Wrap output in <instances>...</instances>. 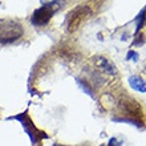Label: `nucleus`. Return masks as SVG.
<instances>
[{"mask_svg":"<svg viewBox=\"0 0 146 146\" xmlns=\"http://www.w3.org/2000/svg\"><path fill=\"white\" fill-rule=\"evenodd\" d=\"M23 36V27L16 21L5 20L0 23V45L11 44Z\"/></svg>","mask_w":146,"mask_h":146,"instance_id":"nucleus-1","label":"nucleus"},{"mask_svg":"<svg viewBox=\"0 0 146 146\" xmlns=\"http://www.w3.org/2000/svg\"><path fill=\"white\" fill-rule=\"evenodd\" d=\"M89 15H90V8L88 5H80V7L74 8L73 11H70L65 20L68 32H74L76 29H78V27Z\"/></svg>","mask_w":146,"mask_h":146,"instance_id":"nucleus-2","label":"nucleus"},{"mask_svg":"<svg viewBox=\"0 0 146 146\" xmlns=\"http://www.w3.org/2000/svg\"><path fill=\"white\" fill-rule=\"evenodd\" d=\"M58 9L56 5H42V7L37 8L31 17V23L35 27H44L49 23V20L52 19L53 13Z\"/></svg>","mask_w":146,"mask_h":146,"instance_id":"nucleus-3","label":"nucleus"},{"mask_svg":"<svg viewBox=\"0 0 146 146\" xmlns=\"http://www.w3.org/2000/svg\"><path fill=\"white\" fill-rule=\"evenodd\" d=\"M94 62H96L97 66H98L102 72L108 73V74H110V76L117 74V68L114 66L113 62L109 61L108 58L102 57V56H97V57H94Z\"/></svg>","mask_w":146,"mask_h":146,"instance_id":"nucleus-4","label":"nucleus"},{"mask_svg":"<svg viewBox=\"0 0 146 146\" xmlns=\"http://www.w3.org/2000/svg\"><path fill=\"white\" fill-rule=\"evenodd\" d=\"M127 81H129V85L131 86V89H134L139 93H146V81H143L141 77L130 76Z\"/></svg>","mask_w":146,"mask_h":146,"instance_id":"nucleus-5","label":"nucleus"},{"mask_svg":"<svg viewBox=\"0 0 146 146\" xmlns=\"http://www.w3.org/2000/svg\"><path fill=\"white\" fill-rule=\"evenodd\" d=\"M146 24V7L138 13L137 16V28H135V35H138V32L142 29V27Z\"/></svg>","mask_w":146,"mask_h":146,"instance_id":"nucleus-6","label":"nucleus"},{"mask_svg":"<svg viewBox=\"0 0 146 146\" xmlns=\"http://www.w3.org/2000/svg\"><path fill=\"white\" fill-rule=\"evenodd\" d=\"M77 84H78L81 88L84 89L85 93H88L90 97H94V93H93V88L90 86L89 81H84V80H81V78H77Z\"/></svg>","mask_w":146,"mask_h":146,"instance_id":"nucleus-7","label":"nucleus"},{"mask_svg":"<svg viewBox=\"0 0 146 146\" xmlns=\"http://www.w3.org/2000/svg\"><path fill=\"white\" fill-rule=\"evenodd\" d=\"M42 5H56V7H61L65 3V0H40Z\"/></svg>","mask_w":146,"mask_h":146,"instance_id":"nucleus-8","label":"nucleus"},{"mask_svg":"<svg viewBox=\"0 0 146 146\" xmlns=\"http://www.w3.org/2000/svg\"><path fill=\"white\" fill-rule=\"evenodd\" d=\"M126 58H127V60L137 61V60H138V53H137V52H134V50H129V53H127Z\"/></svg>","mask_w":146,"mask_h":146,"instance_id":"nucleus-9","label":"nucleus"},{"mask_svg":"<svg viewBox=\"0 0 146 146\" xmlns=\"http://www.w3.org/2000/svg\"><path fill=\"white\" fill-rule=\"evenodd\" d=\"M108 146H121V141H118L115 137H111V138L109 139Z\"/></svg>","mask_w":146,"mask_h":146,"instance_id":"nucleus-10","label":"nucleus"},{"mask_svg":"<svg viewBox=\"0 0 146 146\" xmlns=\"http://www.w3.org/2000/svg\"><path fill=\"white\" fill-rule=\"evenodd\" d=\"M53 146H66V145H60V143H56V145H53Z\"/></svg>","mask_w":146,"mask_h":146,"instance_id":"nucleus-11","label":"nucleus"},{"mask_svg":"<svg viewBox=\"0 0 146 146\" xmlns=\"http://www.w3.org/2000/svg\"><path fill=\"white\" fill-rule=\"evenodd\" d=\"M101 146H104V145H101Z\"/></svg>","mask_w":146,"mask_h":146,"instance_id":"nucleus-12","label":"nucleus"}]
</instances>
